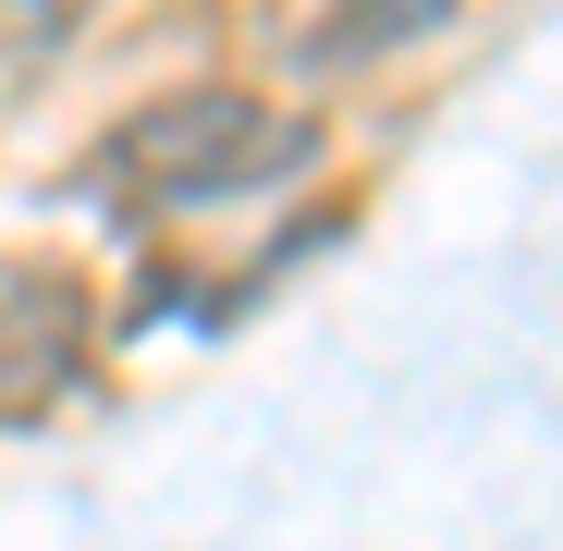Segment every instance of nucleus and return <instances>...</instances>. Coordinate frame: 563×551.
<instances>
[{
    "instance_id": "7ed1b4c3",
    "label": "nucleus",
    "mask_w": 563,
    "mask_h": 551,
    "mask_svg": "<svg viewBox=\"0 0 563 551\" xmlns=\"http://www.w3.org/2000/svg\"><path fill=\"white\" fill-rule=\"evenodd\" d=\"M453 13V0H331V13L307 25V62H367V49H405Z\"/></svg>"
},
{
    "instance_id": "f03ea898",
    "label": "nucleus",
    "mask_w": 563,
    "mask_h": 551,
    "mask_svg": "<svg viewBox=\"0 0 563 551\" xmlns=\"http://www.w3.org/2000/svg\"><path fill=\"white\" fill-rule=\"evenodd\" d=\"M74 343H86V295L62 269H0V417H25L74 381Z\"/></svg>"
},
{
    "instance_id": "f257e3e1",
    "label": "nucleus",
    "mask_w": 563,
    "mask_h": 551,
    "mask_svg": "<svg viewBox=\"0 0 563 551\" xmlns=\"http://www.w3.org/2000/svg\"><path fill=\"white\" fill-rule=\"evenodd\" d=\"M319 159V123H269L233 86H197V99H159L147 123H123L99 147V184L123 197H245V184H282Z\"/></svg>"
}]
</instances>
